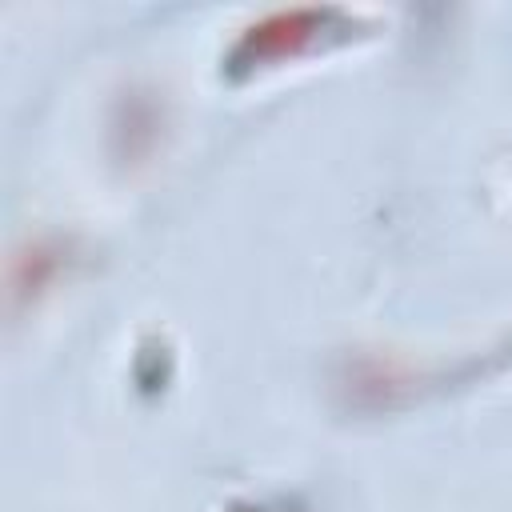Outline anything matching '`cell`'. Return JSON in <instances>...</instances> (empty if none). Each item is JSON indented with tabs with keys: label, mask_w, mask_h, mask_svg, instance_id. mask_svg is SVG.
I'll use <instances>...</instances> for the list:
<instances>
[{
	"label": "cell",
	"mask_w": 512,
	"mask_h": 512,
	"mask_svg": "<svg viewBox=\"0 0 512 512\" xmlns=\"http://www.w3.org/2000/svg\"><path fill=\"white\" fill-rule=\"evenodd\" d=\"M312 20L316 12H276L268 20H260L244 40H240V52H248L252 60H268V56H284V52H296L308 36H312Z\"/></svg>",
	"instance_id": "6da1fadb"
}]
</instances>
